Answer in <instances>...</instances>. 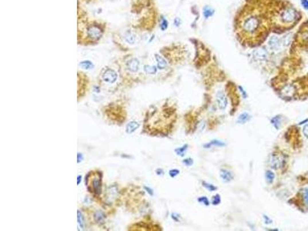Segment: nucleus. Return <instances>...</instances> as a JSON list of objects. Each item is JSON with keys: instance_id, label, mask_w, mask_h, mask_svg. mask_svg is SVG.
<instances>
[{"instance_id": "f257e3e1", "label": "nucleus", "mask_w": 308, "mask_h": 231, "mask_svg": "<svg viewBox=\"0 0 308 231\" xmlns=\"http://www.w3.org/2000/svg\"><path fill=\"white\" fill-rule=\"evenodd\" d=\"M239 36L246 42L256 44L261 42L267 32L266 12L260 6H251L242 11L237 22Z\"/></svg>"}, {"instance_id": "f03ea898", "label": "nucleus", "mask_w": 308, "mask_h": 231, "mask_svg": "<svg viewBox=\"0 0 308 231\" xmlns=\"http://www.w3.org/2000/svg\"><path fill=\"white\" fill-rule=\"evenodd\" d=\"M86 183L89 191L95 196H99L102 192V174L100 172H92L86 177Z\"/></svg>"}, {"instance_id": "7ed1b4c3", "label": "nucleus", "mask_w": 308, "mask_h": 231, "mask_svg": "<svg viewBox=\"0 0 308 231\" xmlns=\"http://www.w3.org/2000/svg\"><path fill=\"white\" fill-rule=\"evenodd\" d=\"M297 18L296 11L292 8H286L279 12L278 19L280 24L288 25L295 21Z\"/></svg>"}, {"instance_id": "20e7f679", "label": "nucleus", "mask_w": 308, "mask_h": 231, "mask_svg": "<svg viewBox=\"0 0 308 231\" xmlns=\"http://www.w3.org/2000/svg\"><path fill=\"white\" fill-rule=\"evenodd\" d=\"M87 34H88V36L90 39L93 40H97L102 36L103 31H102L100 27H99L97 26H95V25H93V26H90L87 29Z\"/></svg>"}, {"instance_id": "39448f33", "label": "nucleus", "mask_w": 308, "mask_h": 231, "mask_svg": "<svg viewBox=\"0 0 308 231\" xmlns=\"http://www.w3.org/2000/svg\"><path fill=\"white\" fill-rule=\"evenodd\" d=\"M216 102H217L218 107L222 110H223V109L227 108V105H228V100H227V96H226V95L223 91H218L217 93V94H216Z\"/></svg>"}, {"instance_id": "423d86ee", "label": "nucleus", "mask_w": 308, "mask_h": 231, "mask_svg": "<svg viewBox=\"0 0 308 231\" xmlns=\"http://www.w3.org/2000/svg\"><path fill=\"white\" fill-rule=\"evenodd\" d=\"M103 79L108 83H113L117 79V74L113 69H107L103 74Z\"/></svg>"}, {"instance_id": "0eeeda50", "label": "nucleus", "mask_w": 308, "mask_h": 231, "mask_svg": "<svg viewBox=\"0 0 308 231\" xmlns=\"http://www.w3.org/2000/svg\"><path fill=\"white\" fill-rule=\"evenodd\" d=\"M283 160L281 159L280 156L276 155H271L270 159V167L274 170H277L280 167H282L283 165Z\"/></svg>"}, {"instance_id": "6e6552de", "label": "nucleus", "mask_w": 308, "mask_h": 231, "mask_svg": "<svg viewBox=\"0 0 308 231\" xmlns=\"http://www.w3.org/2000/svg\"><path fill=\"white\" fill-rule=\"evenodd\" d=\"M267 52L264 48L256 49L254 51V57L258 61H264L266 59Z\"/></svg>"}, {"instance_id": "1a4fd4ad", "label": "nucleus", "mask_w": 308, "mask_h": 231, "mask_svg": "<svg viewBox=\"0 0 308 231\" xmlns=\"http://www.w3.org/2000/svg\"><path fill=\"white\" fill-rule=\"evenodd\" d=\"M281 40L276 36H273L270 38L268 41V46L271 49L276 50L280 47Z\"/></svg>"}, {"instance_id": "9d476101", "label": "nucleus", "mask_w": 308, "mask_h": 231, "mask_svg": "<svg viewBox=\"0 0 308 231\" xmlns=\"http://www.w3.org/2000/svg\"><path fill=\"white\" fill-rule=\"evenodd\" d=\"M219 177L223 182L228 183L230 182L232 179H234V175L232 174L231 172H229V170L222 169L219 171Z\"/></svg>"}, {"instance_id": "9b49d317", "label": "nucleus", "mask_w": 308, "mask_h": 231, "mask_svg": "<svg viewBox=\"0 0 308 231\" xmlns=\"http://www.w3.org/2000/svg\"><path fill=\"white\" fill-rule=\"evenodd\" d=\"M140 62L136 59H132L127 62V68L132 73H135L139 69Z\"/></svg>"}, {"instance_id": "f8f14e48", "label": "nucleus", "mask_w": 308, "mask_h": 231, "mask_svg": "<svg viewBox=\"0 0 308 231\" xmlns=\"http://www.w3.org/2000/svg\"><path fill=\"white\" fill-rule=\"evenodd\" d=\"M250 120V116L249 113H243L238 116L237 123H240V124H244L246 122H248Z\"/></svg>"}, {"instance_id": "ddd939ff", "label": "nucleus", "mask_w": 308, "mask_h": 231, "mask_svg": "<svg viewBox=\"0 0 308 231\" xmlns=\"http://www.w3.org/2000/svg\"><path fill=\"white\" fill-rule=\"evenodd\" d=\"M155 58L156 59V62H157V66L160 69H163L164 68H166V61L165 59H163V57L160 56V55L156 54L155 56Z\"/></svg>"}, {"instance_id": "4468645a", "label": "nucleus", "mask_w": 308, "mask_h": 231, "mask_svg": "<svg viewBox=\"0 0 308 231\" xmlns=\"http://www.w3.org/2000/svg\"><path fill=\"white\" fill-rule=\"evenodd\" d=\"M225 145H226V144H225L223 141H221V140H212V141H210L209 143L205 144L203 146H204L205 148L208 149V148H210L211 146H224Z\"/></svg>"}, {"instance_id": "2eb2a0df", "label": "nucleus", "mask_w": 308, "mask_h": 231, "mask_svg": "<svg viewBox=\"0 0 308 231\" xmlns=\"http://www.w3.org/2000/svg\"><path fill=\"white\" fill-rule=\"evenodd\" d=\"M139 126H140V124L138 123H136L135 121H133L126 126V132L128 133H131L134 132V131L138 129Z\"/></svg>"}, {"instance_id": "dca6fc26", "label": "nucleus", "mask_w": 308, "mask_h": 231, "mask_svg": "<svg viewBox=\"0 0 308 231\" xmlns=\"http://www.w3.org/2000/svg\"><path fill=\"white\" fill-rule=\"evenodd\" d=\"M271 124L274 126V127L276 128V130H279L280 127V124H281L280 116H276L274 117V118L271 120Z\"/></svg>"}, {"instance_id": "f3484780", "label": "nucleus", "mask_w": 308, "mask_h": 231, "mask_svg": "<svg viewBox=\"0 0 308 231\" xmlns=\"http://www.w3.org/2000/svg\"><path fill=\"white\" fill-rule=\"evenodd\" d=\"M124 38H125V40H126L128 43H130V44L135 43L136 36L135 35H133V33H131V32H126V34H125V37H124Z\"/></svg>"}, {"instance_id": "a211bd4d", "label": "nucleus", "mask_w": 308, "mask_h": 231, "mask_svg": "<svg viewBox=\"0 0 308 231\" xmlns=\"http://www.w3.org/2000/svg\"><path fill=\"white\" fill-rule=\"evenodd\" d=\"M104 218H105V216L103 212L97 211L94 214V219L97 223H103Z\"/></svg>"}, {"instance_id": "6ab92c4d", "label": "nucleus", "mask_w": 308, "mask_h": 231, "mask_svg": "<svg viewBox=\"0 0 308 231\" xmlns=\"http://www.w3.org/2000/svg\"><path fill=\"white\" fill-rule=\"evenodd\" d=\"M265 177H266V181H267V183H272L274 182V179H275V174H274V173H273V171H271V170H267V171H266Z\"/></svg>"}, {"instance_id": "aec40b11", "label": "nucleus", "mask_w": 308, "mask_h": 231, "mask_svg": "<svg viewBox=\"0 0 308 231\" xmlns=\"http://www.w3.org/2000/svg\"><path fill=\"white\" fill-rule=\"evenodd\" d=\"M213 12H214V10L211 9V8L208 7V6L205 7L204 9H203V15H204L205 18H209V16L213 15Z\"/></svg>"}, {"instance_id": "412c9836", "label": "nucleus", "mask_w": 308, "mask_h": 231, "mask_svg": "<svg viewBox=\"0 0 308 231\" xmlns=\"http://www.w3.org/2000/svg\"><path fill=\"white\" fill-rule=\"evenodd\" d=\"M144 69L146 73L148 74H155L156 73V68L153 66H145Z\"/></svg>"}, {"instance_id": "4be33fe9", "label": "nucleus", "mask_w": 308, "mask_h": 231, "mask_svg": "<svg viewBox=\"0 0 308 231\" xmlns=\"http://www.w3.org/2000/svg\"><path fill=\"white\" fill-rule=\"evenodd\" d=\"M187 145H184L183 147L181 148H177V149H176L175 150V152L177 154L178 156H184V153H185V151L186 150H187Z\"/></svg>"}, {"instance_id": "5701e85b", "label": "nucleus", "mask_w": 308, "mask_h": 231, "mask_svg": "<svg viewBox=\"0 0 308 231\" xmlns=\"http://www.w3.org/2000/svg\"><path fill=\"white\" fill-rule=\"evenodd\" d=\"M203 186L210 192L215 191V190H217V187H215L214 185L210 184V183H208L207 182H203Z\"/></svg>"}, {"instance_id": "b1692460", "label": "nucleus", "mask_w": 308, "mask_h": 231, "mask_svg": "<svg viewBox=\"0 0 308 231\" xmlns=\"http://www.w3.org/2000/svg\"><path fill=\"white\" fill-rule=\"evenodd\" d=\"M302 196H303V199L304 203H305V205L308 206V188H304L303 189Z\"/></svg>"}, {"instance_id": "393cba45", "label": "nucleus", "mask_w": 308, "mask_h": 231, "mask_svg": "<svg viewBox=\"0 0 308 231\" xmlns=\"http://www.w3.org/2000/svg\"><path fill=\"white\" fill-rule=\"evenodd\" d=\"M80 66H81L83 69H91L92 67L93 66V64H92V62L90 61L82 62L81 63H80Z\"/></svg>"}, {"instance_id": "a878e982", "label": "nucleus", "mask_w": 308, "mask_h": 231, "mask_svg": "<svg viewBox=\"0 0 308 231\" xmlns=\"http://www.w3.org/2000/svg\"><path fill=\"white\" fill-rule=\"evenodd\" d=\"M197 201L199 202V203H201L204 204V205H206V206H209V199H207V197H200V198H198V199H197Z\"/></svg>"}, {"instance_id": "bb28decb", "label": "nucleus", "mask_w": 308, "mask_h": 231, "mask_svg": "<svg viewBox=\"0 0 308 231\" xmlns=\"http://www.w3.org/2000/svg\"><path fill=\"white\" fill-rule=\"evenodd\" d=\"M78 223H79V225L81 226L82 228H83L84 226V220H83V216L80 214V212L78 211Z\"/></svg>"}, {"instance_id": "cd10ccee", "label": "nucleus", "mask_w": 308, "mask_h": 231, "mask_svg": "<svg viewBox=\"0 0 308 231\" xmlns=\"http://www.w3.org/2000/svg\"><path fill=\"white\" fill-rule=\"evenodd\" d=\"M220 202H221L220 196H219V194L215 195L214 197H213V198L212 203L213 204V205H217V204H219Z\"/></svg>"}, {"instance_id": "c85d7f7f", "label": "nucleus", "mask_w": 308, "mask_h": 231, "mask_svg": "<svg viewBox=\"0 0 308 231\" xmlns=\"http://www.w3.org/2000/svg\"><path fill=\"white\" fill-rule=\"evenodd\" d=\"M168 27V22L166 20L164 19V18H162V22H161V24H160V28L162 30H166Z\"/></svg>"}, {"instance_id": "c756f323", "label": "nucleus", "mask_w": 308, "mask_h": 231, "mask_svg": "<svg viewBox=\"0 0 308 231\" xmlns=\"http://www.w3.org/2000/svg\"><path fill=\"white\" fill-rule=\"evenodd\" d=\"M183 163L186 166L190 167V166H192L193 163V160L192 159H190V158H187V159H185V160L183 161Z\"/></svg>"}, {"instance_id": "7c9ffc66", "label": "nucleus", "mask_w": 308, "mask_h": 231, "mask_svg": "<svg viewBox=\"0 0 308 231\" xmlns=\"http://www.w3.org/2000/svg\"><path fill=\"white\" fill-rule=\"evenodd\" d=\"M291 35H287V36H284V38H283V45L285 46H287V45H289V43H290V42H291Z\"/></svg>"}, {"instance_id": "2f4dec72", "label": "nucleus", "mask_w": 308, "mask_h": 231, "mask_svg": "<svg viewBox=\"0 0 308 231\" xmlns=\"http://www.w3.org/2000/svg\"><path fill=\"white\" fill-rule=\"evenodd\" d=\"M169 173H170V176L171 177H175L176 176H177L179 173H180V171L178 170H170V172H169Z\"/></svg>"}, {"instance_id": "473e14b6", "label": "nucleus", "mask_w": 308, "mask_h": 231, "mask_svg": "<svg viewBox=\"0 0 308 231\" xmlns=\"http://www.w3.org/2000/svg\"><path fill=\"white\" fill-rule=\"evenodd\" d=\"M303 133L306 137L308 139V124H306L303 128Z\"/></svg>"}, {"instance_id": "72a5a7b5", "label": "nucleus", "mask_w": 308, "mask_h": 231, "mask_svg": "<svg viewBox=\"0 0 308 231\" xmlns=\"http://www.w3.org/2000/svg\"><path fill=\"white\" fill-rule=\"evenodd\" d=\"M264 221H265V224H272V220L270 219V218H269L268 216H266V215H264Z\"/></svg>"}, {"instance_id": "f704fd0d", "label": "nucleus", "mask_w": 308, "mask_h": 231, "mask_svg": "<svg viewBox=\"0 0 308 231\" xmlns=\"http://www.w3.org/2000/svg\"><path fill=\"white\" fill-rule=\"evenodd\" d=\"M301 4L304 9L308 10V0H301Z\"/></svg>"}, {"instance_id": "c9c22d12", "label": "nucleus", "mask_w": 308, "mask_h": 231, "mask_svg": "<svg viewBox=\"0 0 308 231\" xmlns=\"http://www.w3.org/2000/svg\"><path fill=\"white\" fill-rule=\"evenodd\" d=\"M179 217H180V216L177 215V214H172V218L175 221H179Z\"/></svg>"}, {"instance_id": "e433bc0d", "label": "nucleus", "mask_w": 308, "mask_h": 231, "mask_svg": "<svg viewBox=\"0 0 308 231\" xmlns=\"http://www.w3.org/2000/svg\"><path fill=\"white\" fill-rule=\"evenodd\" d=\"M239 88H240V91H241L242 93H243V94H244V98H246V92L244 91V89L241 88V87H240V86Z\"/></svg>"}]
</instances>
